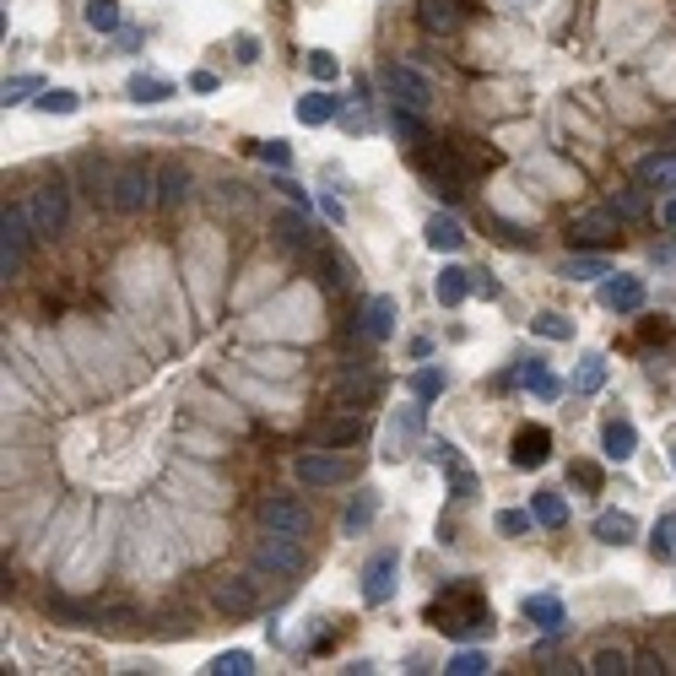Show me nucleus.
<instances>
[{
	"mask_svg": "<svg viewBox=\"0 0 676 676\" xmlns=\"http://www.w3.org/2000/svg\"><path fill=\"white\" fill-rule=\"evenodd\" d=\"M374 514H379V498H374V493H363L347 514H341V530H347V536H363V530L374 525Z\"/></svg>",
	"mask_w": 676,
	"mask_h": 676,
	"instance_id": "obj_36",
	"label": "nucleus"
},
{
	"mask_svg": "<svg viewBox=\"0 0 676 676\" xmlns=\"http://www.w3.org/2000/svg\"><path fill=\"white\" fill-rule=\"evenodd\" d=\"M525 622H530V628H541V633H558L568 622V612H563L558 595H525Z\"/></svg>",
	"mask_w": 676,
	"mask_h": 676,
	"instance_id": "obj_21",
	"label": "nucleus"
},
{
	"mask_svg": "<svg viewBox=\"0 0 676 676\" xmlns=\"http://www.w3.org/2000/svg\"><path fill=\"white\" fill-rule=\"evenodd\" d=\"M379 390H384V384H379L374 374H363V379H341L336 390H330V406H336V412H363V406L374 401Z\"/></svg>",
	"mask_w": 676,
	"mask_h": 676,
	"instance_id": "obj_16",
	"label": "nucleus"
},
{
	"mask_svg": "<svg viewBox=\"0 0 676 676\" xmlns=\"http://www.w3.org/2000/svg\"><path fill=\"white\" fill-rule=\"evenodd\" d=\"M606 206H612L622 222H639L649 211V195H644V184H628V190H612V201H606Z\"/></svg>",
	"mask_w": 676,
	"mask_h": 676,
	"instance_id": "obj_33",
	"label": "nucleus"
},
{
	"mask_svg": "<svg viewBox=\"0 0 676 676\" xmlns=\"http://www.w3.org/2000/svg\"><path fill=\"white\" fill-rule=\"evenodd\" d=\"M103 206L119 211V217H141V211L157 206V168L147 163H114L109 168V190H103Z\"/></svg>",
	"mask_w": 676,
	"mask_h": 676,
	"instance_id": "obj_1",
	"label": "nucleus"
},
{
	"mask_svg": "<svg viewBox=\"0 0 676 676\" xmlns=\"http://www.w3.org/2000/svg\"><path fill=\"white\" fill-rule=\"evenodd\" d=\"M547 455H552V428H520L514 433V449H509V460L520 471H536V466H547Z\"/></svg>",
	"mask_w": 676,
	"mask_h": 676,
	"instance_id": "obj_12",
	"label": "nucleus"
},
{
	"mask_svg": "<svg viewBox=\"0 0 676 676\" xmlns=\"http://www.w3.org/2000/svg\"><path fill=\"white\" fill-rule=\"evenodd\" d=\"M206 671L211 676H249V671H255V655H249V649H228V655H217Z\"/></svg>",
	"mask_w": 676,
	"mask_h": 676,
	"instance_id": "obj_39",
	"label": "nucleus"
},
{
	"mask_svg": "<svg viewBox=\"0 0 676 676\" xmlns=\"http://www.w3.org/2000/svg\"><path fill=\"white\" fill-rule=\"evenodd\" d=\"M471 287H476L482 298H498V282H493V276H471Z\"/></svg>",
	"mask_w": 676,
	"mask_h": 676,
	"instance_id": "obj_55",
	"label": "nucleus"
},
{
	"mask_svg": "<svg viewBox=\"0 0 676 676\" xmlns=\"http://www.w3.org/2000/svg\"><path fill=\"white\" fill-rule=\"evenodd\" d=\"M260 525L265 530H276V536H309V509H303L298 498H260Z\"/></svg>",
	"mask_w": 676,
	"mask_h": 676,
	"instance_id": "obj_10",
	"label": "nucleus"
},
{
	"mask_svg": "<svg viewBox=\"0 0 676 676\" xmlns=\"http://www.w3.org/2000/svg\"><path fill=\"white\" fill-rule=\"evenodd\" d=\"M595 541H606V547H633L639 541V520L622 509H606L601 520H595Z\"/></svg>",
	"mask_w": 676,
	"mask_h": 676,
	"instance_id": "obj_18",
	"label": "nucleus"
},
{
	"mask_svg": "<svg viewBox=\"0 0 676 676\" xmlns=\"http://www.w3.org/2000/svg\"><path fill=\"white\" fill-rule=\"evenodd\" d=\"M433 460H439V466H444L449 487H455V498H476V471H471L466 460L455 455V444H439V449H433Z\"/></svg>",
	"mask_w": 676,
	"mask_h": 676,
	"instance_id": "obj_20",
	"label": "nucleus"
},
{
	"mask_svg": "<svg viewBox=\"0 0 676 676\" xmlns=\"http://www.w3.org/2000/svg\"><path fill=\"white\" fill-rule=\"evenodd\" d=\"M428 163H433V174H444V179H466V163H460L455 152H433Z\"/></svg>",
	"mask_w": 676,
	"mask_h": 676,
	"instance_id": "obj_50",
	"label": "nucleus"
},
{
	"mask_svg": "<svg viewBox=\"0 0 676 676\" xmlns=\"http://www.w3.org/2000/svg\"><path fill=\"white\" fill-rule=\"evenodd\" d=\"M33 238H38V228H33L28 206H6V211H0V276H6V282L22 271Z\"/></svg>",
	"mask_w": 676,
	"mask_h": 676,
	"instance_id": "obj_4",
	"label": "nucleus"
},
{
	"mask_svg": "<svg viewBox=\"0 0 676 676\" xmlns=\"http://www.w3.org/2000/svg\"><path fill=\"white\" fill-rule=\"evenodd\" d=\"M660 222H666V228H676V195H671L666 206H660Z\"/></svg>",
	"mask_w": 676,
	"mask_h": 676,
	"instance_id": "obj_56",
	"label": "nucleus"
},
{
	"mask_svg": "<svg viewBox=\"0 0 676 676\" xmlns=\"http://www.w3.org/2000/svg\"><path fill=\"white\" fill-rule=\"evenodd\" d=\"M655 558H676V514L655 520Z\"/></svg>",
	"mask_w": 676,
	"mask_h": 676,
	"instance_id": "obj_45",
	"label": "nucleus"
},
{
	"mask_svg": "<svg viewBox=\"0 0 676 676\" xmlns=\"http://www.w3.org/2000/svg\"><path fill=\"white\" fill-rule=\"evenodd\" d=\"M520 384H525V390H536L541 401H552V395H558V379H552V368L541 363V357H530V363L520 368Z\"/></svg>",
	"mask_w": 676,
	"mask_h": 676,
	"instance_id": "obj_35",
	"label": "nucleus"
},
{
	"mask_svg": "<svg viewBox=\"0 0 676 676\" xmlns=\"http://www.w3.org/2000/svg\"><path fill=\"white\" fill-rule=\"evenodd\" d=\"M617 238H622V217L612 206H590L568 222V244L574 249H612Z\"/></svg>",
	"mask_w": 676,
	"mask_h": 676,
	"instance_id": "obj_6",
	"label": "nucleus"
},
{
	"mask_svg": "<svg viewBox=\"0 0 676 676\" xmlns=\"http://www.w3.org/2000/svg\"><path fill=\"white\" fill-rule=\"evenodd\" d=\"M384 92H390L401 109H417V114H428L433 109V82L422 71H412V65H384Z\"/></svg>",
	"mask_w": 676,
	"mask_h": 676,
	"instance_id": "obj_9",
	"label": "nucleus"
},
{
	"mask_svg": "<svg viewBox=\"0 0 676 676\" xmlns=\"http://www.w3.org/2000/svg\"><path fill=\"white\" fill-rule=\"evenodd\" d=\"M530 520H536V514H525V509H503L493 525H498V536H525Z\"/></svg>",
	"mask_w": 676,
	"mask_h": 676,
	"instance_id": "obj_48",
	"label": "nucleus"
},
{
	"mask_svg": "<svg viewBox=\"0 0 676 676\" xmlns=\"http://www.w3.org/2000/svg\"><path fill=\"white\" fill-rule=\"evenodd\" d=\"M309 76H314V82H336V76H341L336 55H330V49H314V55H309Z\"/></svg>",
	"mask_w": 676,
	"mask_h": 676,
	"instance_id": "obj_46",
	"label": "nucleus"
},
{
	"mask_svg": "<svg viewBox=\"0 0 676 676\" xmlns=\"http://www.w3.org/2000/svg\"><path fill=\"white\" fill-rule=\"evenodd\" d=\"M471 293H476V287H471V271H466V265H444V276H439V282H433V298H439L444 309H455V303H466Z\"/></svg>",
	"mask_w": 676,
	"mask_h": 676,
	"instance_id": "obj_24",
	"label": "nucleus"
},
{
	"mask_svg": "<svg viewBox=\"0 0 676 676\" xmlns=\"http://www.w3.org/2000/svg\"><path fill=\"white\" fill-rule=\"evenodd\" d=\"M38 92H44V82H38V76H17V82H6V92H0V98H6V109H11V103H22V98H38Z\"/></svg>",
	"mask_w": 676,
	"mask_h": 676,
	"instance_id": "obj_49",
	"label": "nucleus"
},
{
	"mask_svg": "<svg viewBox=\"0 0 676 676\" xmlns=\"http://www.w3.org/2000/svg\"><path fill=\"white\" fill-rule=\"evenodd\" d=\"M82 17L92 33H119V0H87Z\"/></svg>",
	"mask_w": 676,
	"mask_h": 676,
	"instance_id": "obj_37",
	"label": "nucleus"
},
{
	"mask_svg": "<svg viewBox=\"0 0 676 676\" xmlns=\"http://www.w3.org/2000/svg\"><path fill=\"white\" fill-rule=\"evenodd\" d=\"M244 363L255 368V374H276V379H293L298 374V357L293 352H249Z\"/></svg>",
	"mask_w": 676,
	"mask_h": 676,
	"instance_id": "obj_32",
	"label": "nucleus"
},
{
	"mask_svg": "<svg viewBox=\"0 0 676 676\" xmlns=\"http://www.w3.org/2000/svg\"><path fill=\"white\" fill-rule=\"evenodd\" d=\"M320 282L330 287V293H341V287H347V282H352L347 260H341V255H330V249H325V255H320Z\"/></svg>",
	"mask_w": 676,
	"mask_h": 676,
	"instance_id": "obj_42",
	"label": "nucleus"
},
{
	"mask_svg": "<svg viewBox=\"0 0 676 676\" xmlns=\"http://www.w3.org/2000/svg\"><path fill=\"white\" fill-rule=\"evenodd\" d=\"M639 184H644V190L676 195V152H649L639 163Z\"/></svg>",
	"mask_w": 676,
	"mask_h": 676,
	"instance_id": "obj_19",
	"label": "nucleus"
},
{
	"mask_svg": "<svg viewBox=\"0 0 676 676\" xmlns=\"http://www.w3.org/2000/svg\"><path fill=\"white\" fill-rule=\"evenodd\" d=\"M293 476H298L303 487H314V493H320V487H341V482H352L357 466H352L347 455H336L330 444H320V449H303V455L293 460Z\"/></svg>",
	"mask_w": 676,
	"mask_h": 676,
	"instance_id": "obj_3",
	"label": "nucleus"
},
{
	"mask_svg": "<svg viewBox=\"0 0 676 676\" xmlns=\"http://www.w3.org/2000/svg\"><path fill=\"white\" fill-rule=\"evenodd\" d=\"M390 130H395V136H406V141L428 136V130H422V114L417 109H401V103H395V114H390Z\"/></svg>",
	"mask_w": 676,
	"mask_h": 676,
	"instance_id": "obj_43",
	"label": "nucleus"
},
{
	"mask_svg": "<svg viewBox=\"0 0 676 676\" xmlns=\"http://www.w3.org/2000/svg\"><path fill=\"white\" fill-rule=\"evenodd\" d=\"M233 55L244 60V65H255V60H260V44H255L249 33H238V38H233Z\"/></svg>",
	"mask_w": 676,
	"mask_h": 676,
	"instance_id": "obj_53",
	"label": "nucleus"
},
{
	"mask_svg": "<svg viewBox=\"0 0 676 676\" xmlns=\"http://www.w3.org/2000/svg\"><path fill=\"white\" fill-rule=\"evenodd\" d=\"M293 114H298V125H330V119H341V103L330 92H303Z\"/></svg>",
	"mask_w": 676,
	"mask_h": 676,
	"instance_id": "obj_26",
	"label": "nucleus"
},
{
	"mask_svg": "<svg viewBox=\"0 0 676 676\" xmlns=\"http://www.w3.org/2000/svg\"><path fill=\"white\" fill-rule=\"evenodd\" d=\"M601 276H612V265L601 255H590V249H574V255L563 260V282H601Z\"/></svg>",
	"mask_w": 676,
	"mask_h": 676,
	"instance_id": "obj_27",
	"label": "nucleus"
},
{
	"mask_svg": "<svg viewBox=\"0 0 676 676\" xmlns=\"http://www.w3.org/2000/svg\"><path fill=\"white\" fill-rule=\"evenodd\" d=\"M671 671H676V655H671Z\"/></svg>",
	"mask_w": 676,
	"mask_h": 676,
	"instance_id": "obj_58",
	"label": "nucleus"
},
{
	"mask_svg": "<svg viewBox=\"0 0 676 676\" xmlns=\"http://www.w3.org/2000/svg\"><path fill=\"white\" fill-rule=\"evenodd\" d=\"M422 233H428V249H439V255H460V249H466V228H460L455 217H444V211H439V217H428V228H422Z\"/></svg>",
	"mask_w": 676,
	"mask_h": 676,
	"instance_id": "obj_23",
	"label": "nucleus"
},
{
	"mask_svg": "<svg viewBox=\"0 0 676 676\" xmlns=\"http://www.w3.org/2000/svg\"><path fill=\"white\" fill-rule=\"evenodd\" d=\"M487 666H493V660H487L482 649H460V655H449L444 671H449V676H482Z\"/></svg>",
	"mask_w": 676,
	"mask_h": 676,
	"instance_id": "obj_41",
	"label": "nucleus"
},
{
	"mask_svg": "<svg viewBox=\"0 0 676 676\" xmlns=\"http://www.w3.org/2000/svg\"><path fill=\"white\" fill-rule=\"evenodd\" d=\"M33 109L38 114H76V109H82V98H76V92L71 87H44V92H38V103H33Z\"/></svg>",
	"mask_w": 676,
	"mask_h": 676,
	"instance_id": "obj_34",
	"label": "nucleus"
},
{
	"mask_svg": "<svg viewBox=\"0 0 676 676\" xmlns=\"http://www.w3.org/2000/svg\"><path fill=\"white\" fill-rule=\"evenodd\" d=\"M417 17L428 33H455L466 22V6L460 0H417Z\"/></svg>",
	"mask_w": 676,
	"mask_h": 676,
	"instance_id": "obj_17",
	"label": "nucleus"
},
{
	"mask_svg": "<svg viewBox=\"0 0 676 676\" xmlns=\"http://www.w3.org/2000/svg\"><path fill=\"white\" fill-rule=\"evenodd\" d=\"M422 422H428V401L401 406V412H395L390 422H384V460H390V466H401V460L417 449V439H422Z\"/></svg>",
	"mask_w": 676,
	"mask_h": 676,
	"instance_id": "obj_7",
	"label": "nucleus"
},
{
	"mask_svg": "<svg viewBox=\"0 0 676 676\" xmlns=\"http://www.w3.org/2000/svg\"><path fill=\"white\" fill-rule=\"evenodd\" d=\"M585 671L590 676H628L633 671V655L622 644H606V649H595V655L585 660Z\"/></svg>",
	"mask_w": 676,
	"mask_h": 676,
	"instance_id": "obj_28",
	"label": "nucleus"
},
{
	"mask_svg": "<svg viewBox=\"0 0 676 676\" xmlns=\"http://www.w3.org/2000/svg\"><path fill=\"white\" fill-rule=\"evenodd\" d=\"M530 514H536V525L563 530L568 525V498L563 493H536V498H530Z\"/></svg>",
	"mask_w": 676,
	"mask_h": 676,
	"instance_id": "obj_29",
	"label": "nucleus"
},
{
	"mask_svg": "<svg viewBox=\"0 0 676 676\" xmlns=\"http://www.w3.org/2000/svg\"><path fill=\"white\" fill-rule=\"evenodd\" d=\"M249 563H255V574H276V579H293L303 574V541L298 536H276V530H265L255 541V552H249Z\"/></svg>",
	"mask_w": 676,
	"mask_h": 676,
	"instance_id": "obj_5",
	"label": "nucleus"
},
{
	"mask_svg": "<svg viewBox=\"0 0 676 676\" xmlns=\"http://www.w3.org/2000/svg\"><path fill=\"white\" fill-rule=\"evenodd\" d=\"M530 330H536V336H547V341H574V320H563V314H536V320H530Z\"/></svg>",
	"mask_w": 676,
	"mask_h": 676,
	"instance_id": "obj_40",
	"label": "nucleus"
},
{
	"mask_svg": "<svg viewBox=\"0 0 676 676\" xmlns=\"http://www.w3.org/2000/svg\"><path fill=\"white\" fill-rule=\"evenodd\" d=\"M211 606L228 617H249L260 606V574L249 568V574H222L211 579Z\"/></svg>",
	"mask_w": 676,
	"mask_h": 676,
	"instance_id": "obj_8",
	"label": "nucleus"
},
{
	"mask_svg": "<svg viewBox=\"0 0 676 676\" xmlns=\"http://www.w3.org/2000/svg\"><path fill=\"white\" fill-rule=\"evenodd\" d=\"M671 466H676V449H671Z\"/></svg>",
	"mask_w": 676,
	"mask_h": 676,
	"instance_id": "obj_57",
	"label": "nucleus"
},
{
	"mask_svg": "<svg viewBox=\"0 0 676 676\" xmlns=\"http://www.w3.org/2000/svg\"><path fill=\"white\" fill-rule=\"evenodd\" d=\"M255 157L265 168H287L293 163V152H287V141H255Z\"/></svg>",
	"mask_w": 676,
	"mask_h": 676,
	"instance_id": "obj_47",
	"label": "nucleus"
},
{
	"mask_svg": "<svg viewBox=\"0 0 676 676\" xmlns=\"http://www.w3.org/2000/svg\"><path fill=\"white\" fill-rule=\"evenodd\" d=\"M412 395H417V401L444 395V368H417V374H412Z\"/></svg>",
	"mask_w": 676,
	"mask_h": 676,
	"instance_id": "obj_44",
	"label": "nucleus"
},
{
	"mask_svg": "<svg viewBox=\"0 0 676 676\" xmlns=\"http://www.w3.org/2000/svg\"><path fill=\"white\" fill-rule=\"evenodd\" d=\"M568 476H574V482H579V487H585V493H595V487H601V471H595V466H590V460H579V466H574V471H568Z\"/></svg>",
	"mask_w": 676,
	"mask_h": 676,
	"instance_id": "obj_52",
	"label": "nucleus"
},
{
	"mask_svg": "<svg viewBox=\"0 0 676 676\" xmlns=\"http://www.w3.org/2000/svg\"><path fill=\"white\" fill-rule=\"evenodd\" d=\"M395 579H401V558H395V552H374L368 568H363V601L384 606L395 595Z\"/></svg>",
	"mask_w": 676,
	"mask_h": 676,
	"instance_id": "obj_11",
	"label": "nucleus"
},
{
	"mask_svg": "<svg viewBox=\"0 0 676 676\" xmlns=\"http://www.w3.org/2000/svg\"><path fill=\"white\" fill-rule=\"evenodd\" d=\"M130 103H168V98H174V82H163V76H130Z\"/></svg>",
	"mask_w": 676,
	"mask_h": 676,
	"instance_id": "obj_31",
	"label": "nucleus"
},
{
	"mask_svg": "<svg viewBox=\"0 0 676 676\" xmlns=\"http://www.w3.org/2000/svg\"><path fill=\"white\" fill-rule=\"evenodd\" d=\"M190 195H195L190 168H179V163H163V168H157V206L179 211V206H190Z\"/></svg>",
	"mask_w": 676,
	"mask_h": 676,
	"instance_id": "obj_14",
	"label": "nucleus"
},
{
	"mask_svg": "<svg viewBox=\"0 0 676 676\" xmlns=\"http://www.w3.org/2000/svg\"><path fill=\"white\" fill-rule=\"evenodd\" d=\"M633 671H639V676H660V671H671V660L655 655V649H644V655H633Z\"/></svg>",
	"mask_w": 676,
	"mask_h": 676,
	"instance_id": "obj_51",
	"label": "nucleus"
},
{
	"mask_svg": "<svg viewBox=\"0 0 676 676\" xmlns=\"http://www.w3.org/2000/svg\"><path fill=\"white\" fill-rule=\"evenodd\" d=\"M276 233H282V244H293V249L320 244V228H309V222H298V217H276Z\"/></svg>",
	"mask_w": 676,
	"mask_h": 676,
	"instance_id": "obj_38",
	"label": "nucleus"
},
{
	"mask_svg": "<svg viewBox=\"0 0 676 676\" xmlns=\"http://www.w3.org/2000/svg\"><path fill=\"white\" fill-rule=\"evenodd\" d=\"M633 449H639V428H633L628 417H612V422L601 428V455L622 466V460H633Z\"/></svg>",
	"mask_w": 676,
	"mask_h": 676,
	"instance_id": "obj_15",
	"label": "nucleus"
},
{
	"mask_svg": "<svg viewBox=\"0 0 676 676\" xmlns=\"http://www.w3.org/2000/svg\"><path fill=\"white\" fill-rule=\"evenodd\" d=\"M190 87H195V92H217V76H211V71H195Z\"/></svg>",
	"mask_w": 676,
	"mask_h": 676,
	"instance_id": "obj_54",
	"label": "nucleus"
},
{
	"mask_svg": "<svg viewBox=\"0 0 676 676\" xmlns=\"http://www.w3.org/2000/svg\"><path fill=\"white\" fill-rule=\"evenodd\" d=\"M22 206H28V217H33L38 238H60V233H65V222H71V190H65L60 179L33 184Z\"/></svg>",
	"mask_w": 676,
	"mask_h": 676,
	"instance_id": "obj_2",
	"label": "nucleus"
},
{
	"mask_svg": "<svg viewBox=\"0 0 676 676\" xmlns=\"http://www.w3.org/2000/svg\"><path fill=\"white\" fill-rule=\"evenodd\" d=\"M363 433H368V422H363V412H341V417H330L325 428H320V444H363Z\"/></svg>",
	"mask_w": 676,
	"mask_h": 676,
	"instance_id": "obj_25",
	"label": "nucleus"
},
{
	"mask_svg": "<svg viewBox=\"0 0 676 676\" xmlns=\"http://www.w3.org/2000/svg\"><path fill=\"white\" fill-rule=\"evenodd\" d=\"M601 303H606V309H612V314H639L644 309V282H639V276H606V282H601Z\"/></svg>",
	"mask_w": 676,
	"mask_h": 676,
	"instance_id": "obj_13",
	"label": "nucleus"
},
{
	"mask_svg": "<svg viewBox=\"0 0 676 676\" xmlns=\"http://www.w3.org/2000/svg\"><path fill=\"white\" fill-rule=\"evenodd\" d=\"M357 330H363V336L368 341H390L395 336V298H368V309H363V325H357Z\"/></svg>",
	"mask_w": 676,
	"mask_h": 676,
	"instance_id": "obj_22",
	"label": "nucleus"
},
{
	"mask_svg": "<svg viewBox=\"0 0 676 676\" xmlns=\"http://www.w3.org/2000/svg\"><path fill=\"white\" fill-rule=\"evenodd\" d=\"M601 384H606V357L585 352V357H579V368H574V395H595Z\"/></svg>",
	"mask_w": 676,
	"mask_h": 676,
	"instance_id": "obj_30",
	"label": "nucleus"
}]
</instances>
